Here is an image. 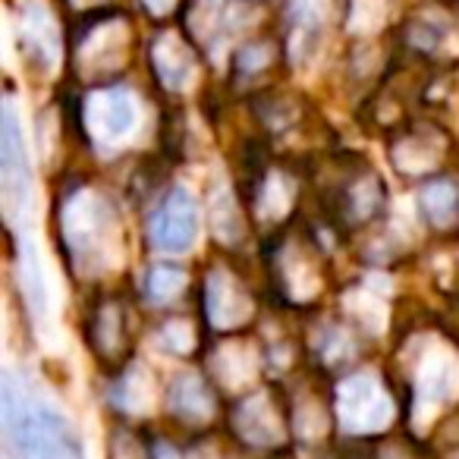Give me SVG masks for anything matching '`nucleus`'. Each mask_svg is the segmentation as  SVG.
Wrapping results in <instances>:
<instances>
[{
	"instance_id": "1",
	"label": "nucleus",
	"mask_w": 459,
	"mask_h": 459,
	"mask_svg": "<svg viewBox=\"0 0 459 459\" xmlns=\"http://www.w3.org/2000/svg\"><path fill=\"white\" fill-rule=\"evenodd\" d=\"M4 425L20 459H82L73 428L48 403L20 394L7 375L4 387Z\"/></svg>"
},
{
	"instance_id": "2",
	"label": "nucleus",
	"mask_w": 459,
	"mask_h": 459,
	"mask_svg": "<svg viewBox=\"0 0 459 459\" xmlns=\"http://www.w3.org/2000/svg\"><path fill=\"white\" fill-rule=\"evenodd\" d=\"M198 233V204L189 189L173 186L152 217V239L164 252H186Z\"/></svg>"
},
{
	"instance_id": "3",
	"label": "nucleus",
	"mask_w": 459,
	"mask_h": 459,
	"mask_svg": "<svg viewBox=\"0 0 459 459\" xmlns=\"http://www.w3.org/2000/svg\"><path fill=\"white\" fill-rule=\"evenodd\" d=\"M20 39L22 51L35 57L41 66H54L60 54V35L54 26V16L41 7L39 0H26L20 13Z\"/></svg>"
},
{
	"instance_id": "4",
	"label": "nucleus",
	"mask_w": 459,
	"mask_h": 459,
	"mask_svg": "<svg viewBox=\"0 0 459 459\" xmlns=\"http://www.w3.org/2000/svg\"><path fill=\"white\" fill-rule=\"evenodd\" d=\"M91 120L104 133V139H126L139 123V104L126 89H110L95 98Z\"/></svg>"
},
{
	"instance_id": "5",
	"label": "nucleus",
	"mask_w": 459,
	"mask_h": 459,
	"mask_svg": "<svg viewBox=\"0 0 459 459\" xmlns=\"http://www.w3.org/2000/svg\"><path fill=\"white\" fill-rule=\"evenodd\" d=\"M0 167H4V186H7V195H26L29 186V167H26V145H22L20 135V120H16L13 104L7 101L4 108V139H0Z\"/></svg>"
},
{
	"instance_id": "6",
	"label": "nucleus",
	"mask_w": 459,
	"mask_h": 459,
	"mask_svg": "<svg viewBox=\"0 0 459 459\" xmlns=\"http://www.w3.org/2000/svg\"><path fill=\"white\" fill-rule=\"evenodd\" d=\"M152 57H154L158 76L164 79V85H170V89H183V85L192 79V70H195V66H192V54L186 51L183 41L173 39V35L158 39Z\"/></svg>"
},
{
	"instance_id": "7",
	"label": "nucleus",
	"mask_w": 459,
	"mask_h": 459,
	"mask_svg": "<svg viewBox=\"0 0 459 459\" xmlns=\"http://www.w3.org/2000/svg\"><path fill=\"white\" fill-rule=\"evenodd\" d=\"M421 208H425V217L437 227L453 221V211H456V192H453L450 183H431L421 192Z\"/></svg>"
},
{
	"instance_id": "8",
	"label": "nucleus",
	"mask_w": 459,
	"mask_h": 459,
	"mask_svg": "<svg viewBox=\"0 0 459 459\" xmlns=\"http://www.w3.org/2000/svg\"><path fill=\"white\" fill-rule=\"evenodd\" d=\"M183 268L179 264H154L148 271V299L152 302H167L179 293V283H183Z\"/></svg>"
},
{
	"instance_id": "9",
	"label": "nucleus",
	"mask_w": 459,
	"mask_h": 459,
	"mask_svg": "<svg viewBox=\"0 0 459 459\" xmlns=\"http://www.w3.org/2000/svg\"><path fill=\"white\" fill-rule=\"evenodd\" d=\"M173 4H177V0H145V7L152 10L154 16H164L167 10L173 7Z\"/></svg>"
}]
</instances>
